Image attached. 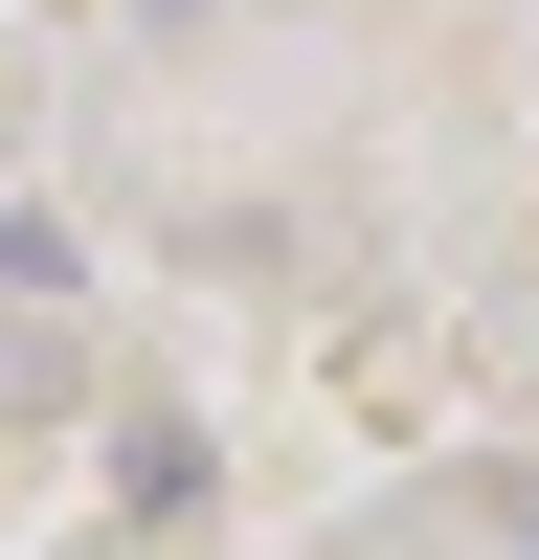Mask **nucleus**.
Here are the masks:
<instances>
[{
  "mask_svg": "<svg viewBox=\"0 0 539 560\" xmlns=\"http://www.w3.org/2000/svg\"><path fill=\"white\" fill-rule=\"evenodd\" d=\"M472 560H539V493H494V516H472Z\"/></svg>",
  "mask_w": 539,
  "mask_h": 560,
  "instance_id": "f257e3e1",
  "label": "nucleus"
}]
</instances>
